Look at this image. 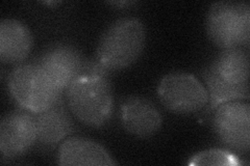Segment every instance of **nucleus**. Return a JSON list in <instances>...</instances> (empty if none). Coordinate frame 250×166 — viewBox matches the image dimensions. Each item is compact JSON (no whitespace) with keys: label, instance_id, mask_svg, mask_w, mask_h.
I'll list each match as a JSON object with an SVG mask.
<instances>
[{"label":"nucleus","instance_id":"15","mask_svg":"<svg viewBox=\"0 0 250 166\" xmlns=\"http://www.w3.org/2000/svg\"><path fill=\"white\" fill-rule=\"evenodd\" d=\"M242 161L237 157V155L229 149H220V148H210L206 149L194 155L190 161L189 165H221V166H232L240 165Z\"/></svg>","mask_w":250,"mask_h":166},{"label":"nucleus","instance_id":"4","mask_svg":"<svg viewBox=\"0 0 250 166\" xmlns=\"http://www.w3.org/2000/svg\"><path fill=\"white\" fill-rule=\"evenodd\" d=\"M208 37L222 50L248 48L250 4L248 1H218L210 4L206 17Z\"/></svg>","mask_w":250,"mask_h":166},{"label":"nucleus","instance_id":"12","mask_svg":"<svg viewBox=\"0 0 250 166\" xmlns=\"http://www.w3.org/2000/svg\"><path fill=\"white\" fill-rule=\"evenodd\" d=\"M69 111L62 100L49 109L36 114L37 144L51 148L71 135L74 132V124Z\"/></svg>","mask_w":250,"mask_h":166},{"label":"nucleus","instance_id":"10","mask_svg":"<svg viewBox=\"0 0 250 166\" xmlns=\"http://www.w3.org/2000/svg\"><path fill=\"white\" fill-rule=\"evenodd\" d=\"M57 162L67 166H111L116 162L98 142L87 137L73 136L65 139L58 149Z\"/></svg>","mask_w":250,"mask_h":166},{"label":"nucleus","instance_id":"2","mask_svg":"<svg viewBox=\"0 0 250 166\" xmlns=\"http://www.w3.org/2000/svg\"><path fill=\"white\" fill-rule=\"evenodd\" d=\"M146 37V27L140 19L120 18L101 34L95 57L109 72L127 69L142 55Z\"/></svg>","mask_w":250,"mask_h":166},{"label":"nucleus","instance_id":"7","mask_svg":"<svg viewBox=\"0 0 250 166\" xmlns=\"http://www.w3.org/2000/svg\"><path fill=\"white\" fill-rule=\"evenodd\" d=\"M38 139L36 114L24 108L6 113L0 122V153L3 159L25 155Z\"/></svg>","mask_w":250,"mask_h":166},{"label":"nucleus","instance_id":"11","mask_svg":"<svg viewBox=\"0 0 250 166\" xmlns=\"http://www.w3.org/2000/svg\"><path fill=\"white\" fill-rule=\"evenodd\" d=\"M34 37L30 29L17 19L0 22V60L7 65L24 62L33 49Z\"/></svg>","mask_w":250,"mask_h":166},{"label":"nucleus","instance_id":"5","mask_svg":"<svg viewBox=\"0 0 250 166\" xmlns=\"http://www.w3.org/2000/svg\"><path fill=\"white\" fill-rule=\"evenodd\" d=\"M156 94L162 105L177 114H190L205 108L208 92L193 74L175 71L164 76L158 85Z\"/></svg>","mask_w":250,"mask_h":166},{"label":"nucleus","instance_id":"3","mask_svg":"<svg viewBox=\"0 0 250 166\" xmlns=\"http://www.w3.org/2000/svg\"><path fill=\"white\" fill-rule=\"evenodd\" d=\"M9 89L19 106L34 114L57 104L64 93L56 88L37 59L16 65L9 76Z\"/></svg>","mask_w":250,"mask_h":166},{"label":"nucleus","instance_id":"9","mask_svg":"<svg viewBox=\"0 0 250 166\" xmlns=\"http://www.w3.org/2000/svg\"><path fill=\"white\" fill-rule=\"evenodd\" d=\"M122 127L130 135L148 138L163 126V115L154 103L142 96L125 97L120 103Z\"/></svg>","mask_w":250,"mask_h":166},{"label":"nucleus","instance_id":"14","mask_svg":"<svg viewBox=\"0 0 250 166\" xmlns=\"http://www.w3.org/2000/svg\"><path fill=\"white\" fill-rule=\"evenodd\" d=\"M203 80L207 84L208 92V103L207 112H212L223 103L236 100H248L249 83L234 85L225 82L219 77L210 66L207 67L202 72Z\"/></svg>","mask_w":250,"mask_h":166},{"label":"nucleus","instance_id":"6","mask_svg":"<svg viewBox=\"0 0 250 166\" xmlns=\"http://www.w3.org/2000/svg\"><path fill=\"white\" fill-rule=\"evenodd\" d=\"M213 129L219 141L234 154H248L250 149V104L247 101H229L218 106Z\"/></svg>","mask_w":250,"mask_h":166},{"label":"nucleus","instance_id":"16","mask_svg":"<svg viewBox=\"0 0 250 166\" xmlns=\"http://www.w3.org/2000/svg\"><path fill=\"white\" fill-rule=\"evenodd\" d=\"M109 4H113V5H116V6H121V5H130V4H134L135 2H132V1H121V2H119V1H117V2H108Z\"/></svg>","mask_w":250,"mask_h":166},{"label":"nucleus","instance_id":"13","mask_svg":"<svg viewBox=\"0 0 250 166\" xmlns=\"http://www.w3.org/2000/svg\"><path fill=\"white\" fill-rule=\"evenodd\" d=\"M209 66L225 82L234 85L249 83L250 58L247 49H224Z\"/></svg>","mask_w":250,"mask_h":166},{"label":"nucleus","instance_id":"1","mask_svg":"<svg viewBox=\"0 0 250 166\" xmlns=\"http://www.w3.org/2000/svg\"><path fill=\"white\" fill-rule=\"evenodd\" d=\"M67 105L76 120L90 128H103L115 111L108 76L78 75L66 90Z\"/></svg>","mask_w":250,"mask_h":166},{"label":"nucleus","instance_id":"8","mask_svg":"<svg viewBox=\"0 0 250 166\" xmlns=\"http://www.w3.org/2000/svg\"><path fill=\"white\" fill-rule=\"evenodd\" d=\"M84 57L81 50L68 43L49 46L37 61L62 92H66L82 69Z\"/></svg>","mask_w":250,"mask_h":166}]
</instances>
